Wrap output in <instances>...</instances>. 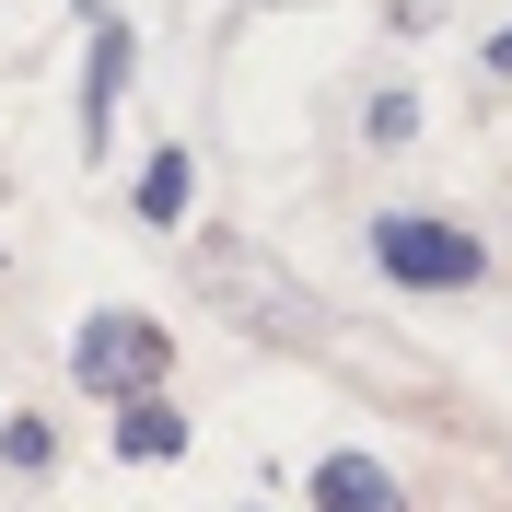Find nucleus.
Instances as JSON below:
<instances>
[{
    "label": "nucleus",
    "instance_id": "f257e3e1",
    "mask_svg": "<svg viewBox=\"0 0 512 512\" xmlns=\"http://www.w3.org/2000/svg\"><path fill=\"white\" fill-rule=\"evenodd\" d=\"M198 291H210V303H233V326H245V338L326 350V303H315L303 280H280L256 245H198Z\"/></svg>",
    "mask_w": 512,
    "mask_h": 512
},
{
    "label": "nucleus",
    "instance_id": "f03ea898",
    "mask_svg": "<svg viewBox=\"0 0 512 512\" xmlns=\"http://www.w3.org/2000/svg\"><path fill=\"white\" fill-rule=\"evenodd\" d=\"M373 268L396 291H478L489 280V245L466 222H443V210H384L373 222Z\"/></svg>",
    "mask_w": 512,
    "mask_h": 512
},
{
    "label": "nucleus",
    "instance_id": "7ed1b4c3",
    "mask_svg": "<svg viewBox=\"0 0 512 512\" xmlns=\"http://www.w3.org/2000/svg\"><path fill=\"white\" fill-rule=\"evenodd\" d=\"M163 373H175V338H163L152 315H94L82 338H70V384L82 396H105V408H128V396H163Z\"/></svg>",
    "mask_w": 512,
    "mask_h": 512
},
{
    "label": "nucleus",
    "instance_id": "20e7f679",
    "mask_svg": "<svg viewBox=\"0 0 512 512\" xmlns=\"http://www.w3.org/2000/svg\"><path fill=\"white\" fill-rule=\"evenodd\" d=\"M82 24H94V59H82V152L105 163V128H117V105H128V70H140V35L105 12V0H82Z\"/></svg>",
    "mask_w": 512,
    "mask_h": 512
},
{
    "label": "nucleus",
    "instance_id": "39448f33",
    "mask_svg": "<svg viewBox=\"0 0 512 512\" xmlns=\"http://www.w3.org/2000/svg\"><path fill=\"white\" fill-rule=\"evenodd\" d=\"M303 501L315 512H408V489H396L384 454H326L315 478H303Z\"/></svg>",
    "mask_w": 512,
    "mask_h": 512
},
{
    "label": "nucleus",
    "instance_id": "423d86ee",
    "mask_svg": "<svg viewBox=\"0 0 512 512\" xmlns=\"http://www.w3.org/2000/svg\"><path fill=\"white\" fill-rule=\"evenodd\" d=\"M117 454L128 466H163V454H187V419L163 408V396H128L117 408Z\"/></svg>",
    "mask_w": 512,
    "mask_h": 512
},
{
    "label": "nucleus",
    "instance_id": "0eeeda50",
    "mask_svg": "<svg viewBox=\"0 0 512 512\" xmlns=\"http://www.w3.org/2000/svg\"><path fill=\"white\" fill-rule=\"evenodd\" d=\"M187 187H198V163L187 152H152V163H140V222L175 233V222H187Z\"/></svg>",
    "mask_w": 512,
    "mask_h": 512
},
{
    "label": "nucleus",
    "instance_id": "6e6552de",
    "mask_svg": "<svg viewBox=\"0 0 512 512\" xmlns=\"http://www.w3.org/2000/svg\"><path fill=\"white\" fill-rule=\"evenodd\" d=\"M361 140H384V152H408V140H419V94H408V82L361 94Z\"/></svg>",
    "mask_w": 512,
    "mask_h": 512
},
{
    "label": "nucleus",
    "instance_id": "1a4fd4ad",
    "mask_svg": "<svg viewBox=\"0 0 512 512\" xmlns=\"http://www.w3.org/2000/svg\"><path fill=\"white\" fill-rule=\"evenodd\" d=\"M47 454H59V443H47V419H0V466H24V478H35Z\"/></svg>",
    "mask_w": 512,
    "mask_h": 512
},
{
    "label": "nucleus",
    "instance_id": "9d476101",
    "mask_svg": "<svg viewBox=\"0 0 512 512\" xmlns=\"http://www.w3.org/2000/svg\"><path fill=\"white\" fill-rule=\"evenodd\" d=\"M384 12H396V35H431V24H443V0H384Z\"/></svg>",
    "mask_w": 512,
    "mask_h": 512
},
{
    "label": "nucleus",
    "instance_id": "9b49d317",
    "mask_svg": "<svg viewBox=\"0 0 512 512\" xmlns=\"http://www.w3.org/2000/svg\"><path fill=\"white\" fill-rule=\"evenodd\" d=\"M489 70H512V24H501V35H489Z\"/></svg>",
    "mask_w": 512,
    "mask_h": 512
}]
</instances>
